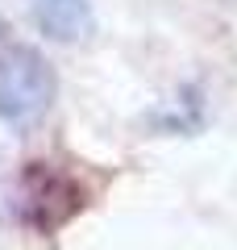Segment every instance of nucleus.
<instances>
[{"mask_svg":"<svg viewBox=\"0 0 237 250\" xmlns=\"http://www.w3.org/2000/svg\"><path fill=\"white\" fill-rule=\"evenodd\" d=\"M54 104V71L34 46L0 50V121L29 129Z\"/></svg>","mask_w":237,"mask_h":250,"instance_id":"1","label":"nucleus"},{"mask_svg":"<svg viewBox=\"0 0 237 250\" xmlns=\"http://www.w3.org/2000/svg\"><path fill=\"white\" fill-rule=\"evenodd\" d=\"M88 205V192L75 175L50 163H25L21 171V217L38 233H54Z\"/></svg>","mask_w":237,"mask_h":250,"instance_id":"2","label":"nucleus"},{"mask_svg":"<svg viewBox=\"0 0 237 250\" xmlns=\"http://www.w3.org/2000/svg\"><path fill=\"white\" fill-rule=\"evenodd\" d=\"M25 4H29V17L38 21V29L54 42H79L92 29L88 0H25Z\"/></svg>","mask_w":237,"mask_h":250,"instance_id":"3","label":"nucleus"},{"mask_svg":"<svg viewBox=\"0 0 237 250\" xmlns=\"http://www.w3.org/2000/svg\"><path fill=\"white\" fill-rule=\"evenodd\" d=\"M0 29H4V25H0Z\"/></svg>","mask_w":237,"mask_h":250,"instance_id":"4","label":"nucleus"}]
</instances>
